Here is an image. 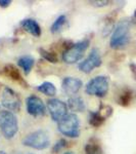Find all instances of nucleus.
Wrapping results in <instances>:
<instances>
[{
	"label": "nucleus",
	"instance_id": "nucleus-1",
	"mask_svg": "<svg viewBox=\"0 0 136 154\" xmlns=\"http://www.w3.org/2000/svg\"><path fill=\"white\" fill-rule=\"evenodd\" d=\"M130 39V22L128 20H122L118 23L111 37V48H123L128 44Z\"/></svg>",
	"mask_w": 136,
	"mask_h": 154
},
{
	"label": "nucleus",
	"instance_id": "nucleus-2",
	"mask_svg": "<svg viewBox=\"0 0 136 154\" xmlns=\"http://www.w3.org/2000/svg\"><path fill=\"white\" fill-rule=\"evenodd\" d=\"M0 131L7 140H10L19 131L18 118L11 111H0Z\"/></svg>",
	"mask_w": 136,
	"mask_h": 154
},
{
	"label": "nucleus",
	"instance_id": "nucleus-3",
	"mask_svg": "<svg viewBox=\"0 0 136 154\" xmlns=\"http://www.w3.org/2000/svg\"><path fill=\"white\" fill-rule=\"evenodd\" d=\"M80 120L75 113H68L58 122V131L69 138H78L80 134Z\"/></svg>",
	"mask_w": 136,
	"mask_h": 154
},
{
	"label": "nucleus",
	"instance_id": "nucleus-4",
	"mask_svg": "<svg viewBox=\"0 0 136 154\" xmlns=\"http://www.w3.org/2000/svg\"><path fill=\"white\" fill-rule=\"evenodd\" d=\"M90 41L88 39H83L77 43L72 44L63 54V61L67 64H75L83 58L84 53L88 48Z\"/></svg>",
	"mask_w": 136,
	"mask_h": 154
},
{
	"label": "nucleus",
	"instance_id": "nucleus-5",
	"mask_svg": "<svg viewBox=\"0 0 136 154\" xmlns=\"http://www.w3.org/2000/svg\"><path fill=\"white\" fill-rule=\"evenodd\" d=\"M23 144L27 147L36 149V150H44L49 146L50 140L47 131L44 130H38L26 136L23 140Z\"/></svg>",
	"mask_w": 136,
	"mask_h": 154
},
{
	"label": "nucleus",
	"instance_id": "nucleus-6",
	"mask_svg": "<svg viewBox=\"0 0 136 154\" xmlns=\"http://www.w3.org/2000/svg\"><path fill=\"white\" fill-rule=\"evenodd\" d=\"M110 88V79L107 76L99 75L90 79L86 84L85 91L90 96L102 98L108 94Z\"/></svg>",
	"mask_w": 136,
	"mask_h": 154
},
{
	"label": "nucleus",
	"instance_id": "nucleus-7",
	"mask_svg": "<svg viewBox=\"0 0 136 154\" xmlns=\"http://www.w3.org/2000/svg\"><path fill=\"white\" fill-rule=\"evenodd\" d=\"M1 103L8 111H19L21 109L22 102L18 94L13 89L4 88L2 93Z\"/></svg>",
	"mask_w": 136,
	"mask_h": 154
},
{
	"label": "nucleus",
	"instance_id": "nucleus-8",
	"mask_svg": "<svg viewBox=\"0 0 136 154\" xmlns=\"http://www.w3.org/2000/svg\"><path fill=\"white\" fill-rule=\"evenodd\" d=\"M101 65V57L99 54V51L97 48H92L89 53L88 57L85 60H83L79 64V70L88 74L90 73L93 69L97 68Z\"/></svg>",
	"mask_w": 136,
	"mask_h": 154
},
{
	"label": "nucleus",
	"instance_id": "nucleus-9",
	"mask_svg": "<svg viewBox=\"0 0 136 154\" xmlns=\"http://www.w3.org/2000/svg\"><path fill=\"white\" fill-rule=\"evenodd\" d=\"M47 109L51 118L54 121H58V122L68 114V106H67V104L65 102L58 100V99H50V100H48Z\"/></svg>",
	"mask_w": 136,
	"mask_h": 154
},
{
	"label": "nucleus",
	"instance_id": "nucleus-10",
	"mask_svg": "<svg viewBox=\"0 0 136 154\" xmlns=\"http://www.w3.org/2000/svg\"><path fill=\"white\" fill-rule=\"evenodd\" d=\"M27 111L31 116L34 117H41L45 115L46 107L44 105L43 101L37 96H30L26 100Z\"/></svg>",
	"mask_w": 136,
	"mask_h": 154
},
{
	"label": "nucleus",
	"instance_id": "nucleus-11",
	"mask_svg": "<svg viewBox=\"0 0 136 154\" xmlns=\"http://www.w3.org/2000/svg\"><path fill=\"white\" fill-rule=\"evenodd\" d=\"M82 81L76 77H66L61 82V88L67 95L73 96L77 94L82 88Z\"/></svg>",
	"mask_w": 136,
	"mask_h": 154
},
{
	"label": "nucleus",
	"instance_id": "nucleus-12",
	"mask_svg": "<svg viewBox=\"0 0 136 154\" xmlns=\"http://www.w3.org/2000/svg\"><path fill=\"white\" fill-rule=\"evenodd\" d=\"M21 26L25 31H27L31 35L39 37L41 35V27L35 20L33 19H25L21 22Z\"/></svg>",
	"mask_w": 136,
	"mask_h": 154
},
{
	"label": "nucleus",
	"instance_id": "nucleus-13",
	"mask_svg": "<svg viewBox=\"0 0 136 154\" xmlns=\"http://www.w3.org/2000/svg\"><path fill=\"white\" fill-rule=\"evenodd\" d=\"M3 73L5 76L9 77L11 80H13V81H16V82L21 83V84H23V85L27 86L26 81H25L24 78L22 77L21 73H19V71L18 70V68H16V66L12 65V64H7V65L4 66Z\"/></svg>",
	"mask_w": 136,
	"mask_h": 154
},
{
	"label": "nucleus",
	"instance_id": "nucleus-14",
	"mask_svg": "<svg viewBox=\"0 0 136 154\" xmlns=\"http://www.w3.org/2000/svg\"><path fill=\"white\" fill-rule=\"evenodd\" d=\"M67 106L73 112H82L86 108L84 100L81 97H72L68 100Z\"/></svg>",
	"mask_w": 136,
	"mask_h": 154
},
{
	"label": "nucleus",
	"instance_id": "nucleus-15",
	"mask_svg": "<svg viewBox=\"0 0 136 154\" xmlns=\"http://www.w3.org/2000/svg\"><path fill=\"white\" fill-rule=\"evenodd\" d=\"M85 154H103L99 141L95 138H91L85 145Z\"/></svg>",
	"mask_w": 136,
	"mask_h": 154
},
{
	"label": "nucleus",
	"instance_id": "nucleus-16",
	"mask_svg": "<svg viewBox=\"0 0 136 154\" xmlns=\"http://www.w3.org/2000/svg\"><path fill=\"white\" fill-rule=\"evenodd\" d=\"M34 63H35V60H34L33 57L29 56V54L21 57V58L18 60L19 66L24 70L25 74L30 73V71L32 70V68H33V66H34Z\"/></svg>",
	"mask_w": 136,
	"mask_h": 154
},
{
	"label": "nucleus",
	"instance_id": "nucleus-17",
	"mask_svg": "<svg viewBox=\"0 0 136 154\" xmlns=\"http://www.w3.org/2000/svg\"><path fill=\"white\" fill-rule=\"evenodd\" d=\"M105 118L98 111H90L88 115V122L94 128H98L105 122Z\"/></svg>",
	"mask_w": 136,
	"mask_h": 154
},
{
	"label": "nucleus",
	"instance_id": "nucleus-18",
	"mask_svg": "<svg viewBox=\"0 0 136 154\" xmlns=\"http://www.w3.org/2000/svg\"><path fill=\"white\" fill-rule=\"evenodd\" d=\"M37 89H38L40 93L44 94L46 96L49 97H53L56 94V88L54 86V84L50 81H45L42 84H40L39 86H37Z\"/></svg>",
	"mask_w": 136,
	"mask_h": 154
},
{
	"label": "nucleus",
	"instance_id": "nucleus-19",
	"mask_svg": "<svg viewBox=\"0 0 136 154\" xmlns=\"http://www.w3.org/2000/svg\"><path fill=\"white\" fill-rule=\"evenodd\" d=\"M66 23H67V17L64 16V14L59 16L58 18L53 22V24L51 25V28H50L51 33H53V34L59 33V32L63 30Z\"/></svg>",
	"mask_w": 136,
	"mask_h": 154
},
{
	"label": "nucleus",
	"instance_id": "nucleus-20",
	"mask_svg": "<svg viewBox=\"0 0 136 154\" xmlns=\"http://www.w3.org/2000/svg\"><path fill=\"white\" fill-rule=\"evenodd\" d=\"M131 99H132V93L129 89H125L124 91L119 95L118 98V103L122 106H128L131 102Z\"/></svg>",
	"mask_w": 136,
	"mask_h": 154
},
{
	"label": "nucleus",
	"instance_id": "nucleus-21",
	"mask_svg": "<svg viewBox=\"0 0 136 154\" xmlns=\"http://www.w3.org/2000/svg\"><path fill=\"white\" fill-rule=\"evenodd\" d=\"M39 53L42 57H43V59H45L46 61L50 62V63H58V57H56V54L54 53H50V51H46V49L44 48H39Z\"/></svg>",
	"mask_w": 136,
	"mask_h": 154
},
{
	"label": "nucleus",
	"instance_id": "nucleus-22",
	"mask_svg": "<svg viewBox=\"0 0 136 154\" xmlns=\"http://www.w3.org/2000/svg\"><path fill=\"white\" fill-rule=\"evenodd\" d=\"M66 140H64V139H61V140H59L58 143L55 144V145L53 146V149H52V151L54 153H56V152H58L59 150H61L64 147L66 146Z\"/></svg>",
	"mask_w": 136,
	"mask_h": 154
},
{
	"label": "nucleus",
	"instance_id": "nucleus-23",
	"mask_svg": "<svg viewBox=\"0 0 136 154\" xmlns=\"http://www.w3.org/2000/svg\"><path fill=\"white\" fill-rule=\"evenodd\" d=\"M88 3H90L91 5H94V6H105V5H108L110 3V1H88Z\"/></svg>",
	"mask_w": 136,
	"mask_h": 154
},
{
	"label": "nucleus",
	"instance_id": "nucleus-24",
	"mask_svg": "<svg viewBox=\"0 0 136 154\" xmlns=\"http://www.w3.org/2000/svg\"><path fill=\"white\" fill-rule=\"evenodd\" d=\"M11 3L10 0H0V6L1 7H7Z\"/></svg>",
	"mask_w": 136,
	"mask_h": 154
},
{
	"label": "nucleus",
	"instance_id": "nucleus-25",
	"mask_svg": "<svg viewBox=\"0 0 136 154\" xmlns=\"http://www.w3.org/2000/svg\"><path fill=\"white\" fill-rule=\"evenodd\" d=\"M64 154H74V153L71 152V151H68V152H66V153H64Z\"/></svg>",
	"mask_w": 136,
	"mask_h": 154
},
{
	"label": "nucleus",
	"instance_id": "nucleus-26",
	"mask_svg": "<svg viewBox=\"0 0 136 154\" xmlns=\"http://www.w3.org/2000/svg\"><path fill=\"white\" fill-rule=\"evenodd\" d=\"M0 154H7V153H5L4 151H0Z\"/></svg>",
	"mask_w": 136,
	"mask_h": 154
},
{
	"label": "nucleus",
	"instance_id": "nucleus-27",
	"mask_svg": "<svg viewBox=\"0 0 136 154\" xmlns=\"http://www.w3.org/2000/svg\"><path fill=\"white\" fill-rule=\"evenodd\" d=\"M134 19L136 20V9H135V11H134Z\"/></svg>",
	"mask_w": 136,
	"mask_h": 154
},
{
	"label": "nucleus",
	"instance_id": "nucleus-28",
	"mask_svg": "<svg viewBox=\"0 0 136 154\" xmlns=\"http://www.w3.org/2000/svg\"><path fill=\"white\" fill-rule=\"evenodd\" d=\"M25 154H33V153H25Z\"/></svg>",
	"mask_w": 136,
	"mask_h": 154
}]
</instances>
